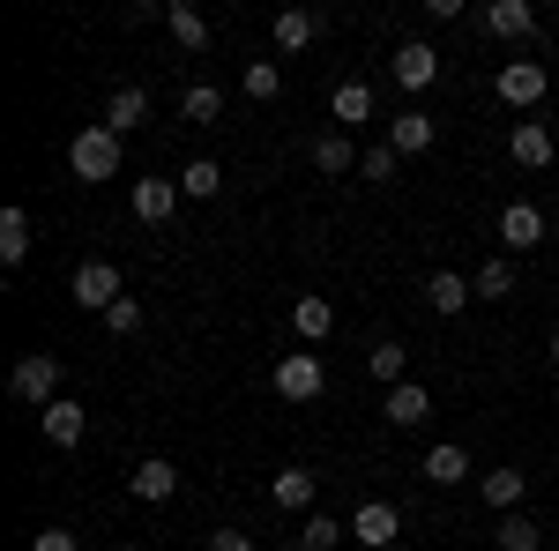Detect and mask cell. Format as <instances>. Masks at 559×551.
Segmentation results:
<instances>
[{"instance_id": "1", "label": "cell", "mask_w": 559, "mask_h": 551, "mask_svg": "<svg viewBox=\"0 0 559 551\" xmlns=\"http://www.w3.org/2000/svg\"><path fill=\"white\" fill-rule=\"evenodd\" d=\"M68 171H75L83 187H105V179H120V134L105 128V120H97V128H83L75 142H68Z\"/></svg>"}, {"instance_id": "2", "label": "cell", "mask_w": 559, "mask_h": 551, "mask_svg": "<svg viewBox=\"0 0 559 551\" xmlns=\"http://www.w3.org/2000/svg\"><path fill=\"white\" fill-rule=\"evenodd\" d=\"M492 89L515 105L522 120L545 105V89H552V75H545V60H500V75H492Z\"/></svg>"}, {"instance_id": "3", "label": "cell", "mask_w": 559, "mask_h": 551, "mask_svg": "<svg viewBox=\"0 0 559 551\" xmlns=\"http://www.w3.org/2000/svg\"><path fill=\"white\" fill-rule=\"evenodd\" d=\"M8 395H15V403H38V410H52V403H60V358H45V350L15 358V373H8Z\"/></svg>"}, {"instance_id": "4", "label": "cell", "mask_w": 559, "mask_h": 551, "mask_svg": "<svg viewBox=\"0 0 559 551\" xmlns=\"http://www.w3.org/2000/svg\"><path fill=\"white\" fill-rule=\"evenodd\" d=\"M68 291H75V306H90V313H112L120 306V268L112 261H75V276H68Z\"/></svg>"}, {"instance_id": "5", "label": "cell", "mask_w": 559, "mask_h": 551, "mask_svg": "<svg viewBox=\"0 0 559 551\" xmlns=\"http://www.w3.org/2000/svg\"><path fill=\"white\" fill-rule=\"evenodd\" d=\"M321 387H329L321 358H306V350L276 358V395H284V403H321Z\"/></svg>"}, {"instance_id": "6", "label": "cell", "mask_w": 559, "mask_h": 551, "mask_svg": "<svg viewBox=\"0 0 559 551\" xmlns=\"http://www.w3.org/2000/svg\"><path fill=\"white\" fill-rule=\"evenodd\" d=\"M403 537V514L388 507V500H366V507L350 514V544H366V551H388Z\"/></svg>"}, {"instance_id": "7", "label": "cell", "mask_w": 559, "mask_h": 551, "mask_svg": "<svg viewBox=\"0 0 559 551\" xmlns=\"http://www.w3.org/2000/svg\"><path fill=\"white\" fill-rule=\"evenodd\" d=\"M500 247H508V254L545 247V209H537V202H508V209H500Z\"/></svg>"}, {"instance_id": "8", "label": "cell", "mask_w": 559, "mask_h": 551, "mask_svg": "<svg viewBox=\"0 0 559 551\" xmlns=\"http://www.w3.org/2000/svg\"><path fill=\"white\" fill-rule=\"evenodd\" d=\"M508 157H515L522 171H545V165L559 157L552 128H545V120H515V134H508Z\"/></svg>"}, {"instance_id": "9", "label": "cell", "mask_w": 559, "mask_h": 551, "mask_svg": "<svg viewBox=\"0 0 559 551\" xmlns=\"http://www.w3.org/2000/svg\"><path fill=\"white\" fill-rule=\"evenodd\" d=\"M313 492H321L313 469H276V477H269V507L276 514H313Z\"/></svg>"}, {"instance_id": "10", "label": "cell", "mask_w": 559, "mask_h": 551, "mask_svg": "<svg viewBox=\"0 0 559 551\" xmlns=\"http://www.w3.org/2000/svg\"><path fill=\"white\" fill-rule=\"evenodd\" d=\"M388 75H395L403 89H426L432 75H440V52H432L426 38H403V45H395V60H388Z\"/></svg>"}, {"instance_id": "11", "label": "cell", "mask_w": 559, "mask_h": 551, "mask_svg": "<svg viewBox=\"0 0 559 551\" xmlns=\"http://www.w3.org/2000/svg\"><path fill=\"white\" fill-rule=\"evenodd\" d=\"M432 142H440V120H432V112H403V120H388V149H395V157H426Z\"/></svg>"}, {"instance_id": "12", "label": "cell", "mask_w": 559, "mask_h": 551, "mask_svg": "<svg viewBox=\"0 0 559 551\" xmlns=\"http://www.w3.org/2000/svg\"><path fill=\"white\" fill-rule=\"evenodd\" d=\"M471 298H477V284H471V276H455V268H432V276H426V306L440 313V321H455Z\"/></svg>"}, {"instance_id": "13", "label": "cell", "mask_w": 559, "mask_h": 551, "mask_svg": "<svg viewBox=\"0 0 559 551\" xmlns=\"http://www.w3.org/2000/svg\"><path fill=\"white\" fill-rule=\"evenodd\" d=\"M358 165H366V149H358L344 128H329L321 142H313V171H329V179H350Z\"/></svg>"}, {"instance_id": "14", "label": "cell", "mask_w": 559, "mask_h": 551, "mask_svg": "<svg viewBox=\"0 0 559 551\" xmlns=\"http://www.w3.org/2000/svg\"><path fill=\"white\" fill-rule=\"evenodd\" d=\"M179 202H187L179 179H134V216H142V224H173Z\"/></svg>"}, {"instance_id": "15", "label": "cell", "mask_w": 559, "mask_h": 551, "mask_svg": "<svg viewBox=\"0 0 559 551\" xmlns=\"http://www.w3.org/2000/svg\"><path fill=\"white\" fill-rule=\"evenodd\" d=\"M128 492H134V500H150V507H157V500H173V492H179V469L165 463V455H150V463H134Z\"/></svg>"}, {"instance_id": "16", "label": "cell", "mask_w": 559, "mask_h": 551, "mask_svg": "<svg viewBox=\"0 0 559 551\" xmlns=\"http://www.w3.org/2000/svg\"><path fill=\"white\" fill-rule=\"evenodd\" d=\"M165 31H173L179 52H210V15H202V8H187V0L165 8Z\"/></svg>"}, {"instance_id": "17", "label": "cell", "mask_w": 559, "mask_h": 551, "mask_svg": "<svg viewBox=\"0 0 559 551\" xmlns=\"http://www.w3.org/2000/svg\"><path fill=\"white\" fill-rule=\"evenodd\" d=\"M381 418L388 424H403V432H411V424H426L432 418V395L418 381H403V387H388V403H381Z\"/></svg>"}, {"instance_id": "18", "label": "cell", "mask_w": 559, "mask_h": 551, "mask_svg": "<svg viewBox=\"0 0 559 551\" xmlns=\"http://www.w3.org/2000/svg\"><path fill=\"white\" fill-rule=\"evenodd\" d=\"M142 120H150V89H142V83H120V89H112V105H105V128H112V134H134Z\"/></svg>"}, {"instance_id": "19", "label": "cell", "mask_w": 559, "mask_h": 551, "mask_svg": "<svg viewBox=\"0 0 559 551\" xmlns=\"http://www.w3.org/2000/svg\"><path fill=\"white\" fill-rule=\"evenodd\" d=\"M477 492H485V507L515 514V507H522V492H530V477H522L515 463H508V469H485V477H477Z\"/></svg>"}, {"instance_id": "20", "label": "cell", "mask_w": 559, "mask_h": 551, "mask_svg": "<svg viewBox=\"0 0 559 551\" xmlns=\"http://www.w3.org/2000/svg\"><path fill=\"white\" fill-rule=\"evenodd\" d=\"M83 432H90V410L75 403V395H60V403L45 410V440H52V447H75Z\"/></svg>"}, {"instance_id": "21", "label": "cell", "mask_w": 559, "mask_h": 551, "mask_svg": "<svg viewBox=\"0 0 559 551\" xmlns=\"http://www.w3.org/2000/svg\"><path fill=\"white\" fill-rule=\"evenodd\" d=\"M269 31H276V52H306V45L321 38V15H313V8H284Z\"/></svg>"}, {"instance_id": "22", "label": "cell", "mask_w": 559, "mask_h": 551, "mask_svg": "<svg viewBox=\"0 0 559 551\" xmlns=\"http://www.w3.org/2000/svg\"><path fill=\"white\" fill-rule=\"evenodd\" d=\"M485 31H492V38H530V31H537V8H530V0H492V8H485Z\"/></svg>"}, {"instance_id": "23", "label": "cell", "mask_w": 559, "mask_h": 551, "mask_svg": "<svg viewBox=\"0 0 559 551\" xmlns=\"http://www.w3.org/2000/svg\"><path fill=\"white\" fill-rule=\"evenodd\" d=\"M329 112H336V128H358V120H373V83H336V97H329Z\"/></svg>"}, {"instance_id": "24", "label": "cell", "mask_w": 559, "mask_h": 551, "mask_svg": "<svg viewBox=\"0 0 559 551\" xmlns=\"http://www.w3.org/2000/svg\"><path fill=\"white\" fill-rule=\"evenodd\" d=\"M292 328H299V343H321L329 328H336V306H329V298H313V291H306L299 306H292Z\"/></svg>"}, {"instance_id": "25", "label": "cell", "mask_w": 559, "mask_h": 551, "mask_svg": "<svg viewBox=\"0 0 559 551\" xmlns=\"http://www.w3.org/2000/svg\"><path fill=\"white\" fill-rule=\"evenodd\" d=\"M426 477H432V484H463V477H471L463 440H440V447H426Z\"/></svg>"}, {"instance_id": "26", "label": "cell", "mask_w": 559, "mask_h": 551, "mask_svg": "<svg viewBox=\"0 0 559 551\" xmlns=\"http://www.w3.org/2000/svg\"><path fill=\"white\" fill-rule=\"evenodd\" d=\"M179 194H187V202H216V194H224V165H216V157H194V165L179 171Z\"/></svg>"}, {"instance_id": "27", "label": "cell", "mask_w": 559, "mask_h": 551, "mask_svg": "<svg viewBox=\"0 0 559 551\" xmlns=\"http://www.w3.org/2000/svg\"><path fill=\"white\" fill-rule=\"evenodd\" d=\"M23 254H31V209H0V261L15 268Z\"/></svg>"}, {"instance_id": "28", "label": "cell", "mask_w": 559, "mask_h": 551, "mask_svg": "<svg viewBox=\"0 0 559 551\" xmlns=\"http://www.w3.org/2000/svg\"><path fill=\"white\" fill-rule=\"evenodd\" d=\"M492 544H500V551H545V537H537V522H530V514H508V522L492 529Z\"/></svg>"}, {"instance_id": "29", "label": "cell", "mask_w": 559, "mask_h": 551, "mask_svg": "<svg viewBox=\"0 0 559 551\" xmlns=\"http://www.w3.org/2000/svg\"><path fill=\"white\" fill-rule=\"evenodd\" d=\"M179 112L194 120V128H216V112H224V89H210V83H194L187 97H179Z\"/></svg>"}, {"instance_id": "30", "label": "cell", "mask_w": 559, "mask_h": 551, "mask_svg": "<svg viewBox=\"0 0 559 551\" xmlns=\"http://www.w3.org/2000/svg\"><path fill=\"white\" fill-rule=\"evenodd\" d=\"M336 544H344V522H336V514H306L299 551H336Z\"/></svg>"}, {"instance_id": "31", "label": "cell", "mask_w": 559, "mask_h": 551, "mask_svg": "<svg viewBox=\"0 0 559 551\" xmlns=\"http://www.w3.org/2000/svg\"><path fill=\"white\" fill-rule=\"evenodd\" d=\"M239 89H247V97H254V105H269V97H276V89H284V68H276V60H254V68H247V75H239Z\"/></svg>"}, {"instance_id": "32", "label": "cell", "mask_w": 559, "mask_h": 551, "mask_svg": "<svg viewBox=\"0 0 559 551\" xmlns=\"http://www.w3.org/2000/svg\"><path fill=\"white\" fill-rule=\"evenodd\" d=\"M471 284H477V298H508V291H515V261H508V254H500V261H485Z\"/></svg>"}, {"instance_id": "33", "label": "cell", "mask_w": 559, "mask_h": 551, "mask_svg": "<svg viewBox=\"0 0 559 551\" xmlns=\"http://www.w3.org/2000/svg\"><path fill=\"white\" fill-rule=\"evenodd\" d=\"M366 373L381 387H403V343H373V358H366Z\"/></svg>"}, {"instance_id": "34", "label": "cell", "mask_w": 559, "mask_h": 551, "mask_svg": "<svg viewBox=\"0 0 559 551\" xmlns=\"http://www.w3.org/2000/svg\"><path fill=\"white\" fill-rule=\"evenodd\" d=\"M395 165H403V157H395V149H366V165H358V179H373V187H388V179H395Z\"/></svg>"}, {"instance_id": "35", "label": "cell", "mask_w": 559, "mask_h": 551, "mask_svg": "<svg viewBox=\"0 0 559 551\" xmlns=\"http://www.w3.org/2000/svg\"><path fill=\"white\" fill-rule=\"evenodd\" d=\"M105 328H112V336H142V306H134V298H120V306L105 313Z\"/></svg>"}, {"instance_id": "36", "label": "cell", "mask_w": 559, "mask_h": 551, "mask_svg": "<svg viewBox=\"0 0 559 551\" xmlns=\"http://www.w3.org/2000/svg\"><path fill=\"white\" fill-rule=\"evenodd\" d=\"M31 551H83V537H75V529H38Z\"/></svg>"}, {"instance_id": "37", "label": "cell", "mask_w": 559, "mask_h": 551, "mask_svg": "<svg viewBox=\"0 0 559 551\" xmlns=\"http://www.w3.org/2000/svg\"><path fill=\"white\" fill-rule=\"evenodd\" d=\"M210 551H254V537H247V529H216Z\"/></svg>"}, {"instance_id": "38", "label": "cell", "mask_w": 559, "mask_h": 551, "mask_svg": "<svg viewBox=\"0 0 559 551\" xmlns=\"http://www.w3.org/2000/svg\"><path fill=\"white\" fill-rule=\"evenodd\" d=\"M552 366H559V336H552Z\"/></svg>"}]
</instances>
